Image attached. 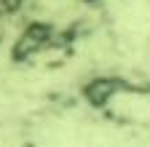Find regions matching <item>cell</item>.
Here are the masks:
<instances>
[{
    "label": "cell",
    "mask_w": 150,
    "mask_h": 147,
    "mask_svg": "<svg viewBox=\"0 0 150 147\" xmlns=\"http://www.w3.org/2000/svg\"><path fill=\"white\" fill-rule=\"evenodd\" d=\"M3 38H6V13L0 11V40H3Z\"/></svg>",
    "instance_id": "obj_1"
}]
</instances>
